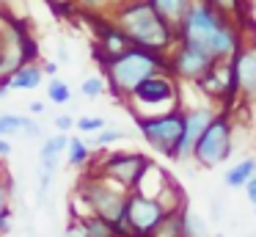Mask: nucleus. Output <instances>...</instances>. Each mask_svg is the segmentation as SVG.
Listing matches in <instances>:
<instances>
[{"mask_svg":"<svg viewBox=\"0 0 256 237\" xmlns=\"http://www.w3.org/2000/svg\"><path fill=\"white\" fill-rule=\"evenodd\" d=\"M42 75H44V69H42L36 61H34V64H22L6 80V86L8 88H17V91H34V88L42 86Z\"/></svg>","mask_w":256,"mask_h":237,"instance_id":"4468645a","label":"nucleus"},{"mask_svg":"<svg viewBox=\"0 0 256 237\" xmlns=\"http://www.w3.org/2000/svg\"><path fill=\"white\" fill-rule=\"evenodd\" d=\"M232 135H234L232 119H228L226 113H215V119L210 121V127H206L204 135L198 138V143H196L193 160L201 168H215V165L226 163L232 149H234Z\"/></svg>","mask_w":256,"mask_h":237,"instance_id":"0eeeda50","label":"nucleus"},{"mask_svg":"<svg viewBox=\"0 0 256 237\" xmlns=\"http://www.w3.org/2000/svg\"><path fill=\"white\" fill-rule=\"evenodd\" d=\"M149 3L154 6L157 14H160L168 25L176 28L179 22H182V17L188 14V9H190V3H193V0H149Z\"/></svg>","mask_w":256,"mask_h":237,"instance_id":"dca6fc26","label":"nucleus"},{"mask_svg":"<svg viewBox=\"0 0 256 237\" xmlns=\"http://www.w3.org/2000/svg\"><path fill=\"white\" fill-rule=\"evenodd\" d=\"M64 237H88L86 234V223L80 218H69L66 229H64Z\"/></svg>","mask_w":256,"mask_h":237,"instance_id":"c85d7f7f","label":"nucleus"},{"mask_svg":"<svg viewBox=\"0 0 256 237\" xmlns=\"http://www.w3.org/2000/svg\"><path fill=\"white\" fill-rule=\"evenodd\" d=\"M44 110V102H30V113H42Z\"/></svg>","mask_w":256,"mask_h":237,"instance_id":"e433bc0d","label":"nucleus"},{"mask_svg":"<svg viewBox=\"0 0 256 237\" xmlns=\"http://www.w3.org/2000/svg\"><path fill=\"white\" fill-rule=\"evenodd\" d=\"M96 36H100V42H96V61H100V64H105V61L116 58V55H122L124 50L132 47L130 39L118 31L116 22H105V25L96 31Z\"/></svg>","mask_w":256,"mask_h":237,"instance_id":"ddd939ff","label":"nucleus"},{"mask_svg":"<svg viewBox=\"0 0 256 237\" xmlns=\"http://www.w3.org/2000/svg\"><path fill=\"white\" fill-rule=\"evenodd\" d=\"M105 91H108V80L102 75H91V77H86V80L80 83V94H83L86 99H96Z\"/></svg>","mask_w":256,"mask_h":237,"instance_id":"4be33fe9","label":"nucleus"},{"mask_svg":"<svg viewBox=\"0 0 256 237\" xmlns=\"http://www.w3.org/2000/svg\"><path fill=\"white\" fill-rule=\"evenodd\" d=\"M176 39L182 44L198 47L210 55L212 61H226L234 58L242 42V28L223 17L218 9H212L206 0H193L188 14L176 25Z\"/></svg>","mask_w":256,"mask_h":237,"instance_id":"f257e3e1","label":"nucleus"},{"mask_svg":"<svg viewBox=\"0 0 256 237\" xmlns=\"http://www.w3.org/2000/svg\"><path fill=\"white\" fill-rule=\"evenodd\" d=\"M12 193H14V179L8 176V171L0 165V212H6L12 204Z\"/></svg>","mask_w":256,"mask_h":237,"instance_id":"a878e982","label":"nucleus"},{"mask_svg":"<svg viewBox=\"0 0 256 237\" xmlns=\"http://www.w3.org/2000/svg\"><path fill=\"white\" fill-rule=\"evenodd\" d=\"M105 127H108V121L102 116H80V119H74V130H80V132H100Z\"/></svg>","mask_w":256,"mask_h":237,"instance_id":"cd10ccee","label":"nucleus"},{"mask_svg":"<svg viewBox=\"0 0 256 237\" xmlns=\"http://www.w3.org/2000/svg\"><path fill=\"white\" fill-rule=\"evenodd\" d=\"M182 237H210L206 220L201 218L196 209H190V207L182 209Z\"/></svg>","mask_w":256,"mask_h":237,"instance_id":"a211bd4d","label":"nucleus"},{"mask_svg":"<svg viewBox=\"0 0 256 237\" xmlns=\"http://www.w3.org/2000/svg\"><path fill=\"white\" fill-rule=\"evenodd\" d=\"M105 72L108 88L116 94L118 99L127 102V97L152 75L168 72V53H154V50H144V47H130L122 55L105 61L102 64Z\"/></svg>","mask_w":256,"mask_h":237,"instance_id":"7ed1b4c3","label":"nucleus"},{"mask_svg":"<svg viewBox=\"0 0 256 237\" xmlns=\"http://www.w3.org/2000/svg\"><path fill=\"white\" fill-rule=\"evenodd\" d=\"M42 69H44L47 75H56V72H58V64H56V61H47V64L42 66Z\"/></svg>","mask_w":256,"mask_h":237,"instance_id":"c9c22d12","label":"nucleus"},{"mask_svg":"<svg viewBox=\"0 0 256 237\" xmlns=\"http://www.w3.org/2000/svg\"><path fill=\"white\" fill-rule=\"evenodd\" d=\"M234 66V80H237V91L245 99L256 97V50L254 47H240L237 55L232 58Z\"/></svg>","mask_w":256,"mask_h":237,"instance_id":"f8f14e48","label":"nucleus"},{"mask_svg":"<svg viewBox=\"0 0 256 237\" xmlns=\"http://www.w3.org/2000/svg\"><path fill=\"white\" fill-rule=\"evenodd\" d=\"M113 22L118 31L130 39V44L154 53H171V47L179 42L176 28L168 25L149 0H124L113 11Z\"/></svg>","mask_w":256,"mask_h":237,"instance_id":"f03ea898","label":"nucleus"},{"mask_svg":"<svg viewBox=\"0 0 256 237\" xmlns=\"http://www.w3.org/2000/svg\"><path fill=\"white\" fill-rule=\"evenodd\" d=\"M83 223H86V234L88 237H116V226L102 220V218H96V215L86 218Z\"/></svg>","mask_w":256,"mask_h":237,"instance_id":"5701e85b","label":"nucleus"},{"mask_svg":"<svg viewBox=\"0 0 256 237\" xmlns=\"http://www.w3.org/2000/svg\"><path fill=\"white\" fill-rule=\"evenodd\" d=\"M66 154H69V165H74V168H83V165L88 163V157H91V149L86 146L80 138H69Z\"/></svg>","mask_w":256,"mask_h":237,"instance_id":"aec40b11","label":"nucleus"},{"mask_svg":"<svg viewBox=\"0 0 256 237\" xmlns=\"http://www.w3.org/2000/svg\"><path fill=\"white\" fill-rule=\"evenodd\" d=\"M58 61H69V53H66V44L58 42Z\"/></svg>","mask_w":256,"mask_h":237,"instance_id":"f704fd0d","label":"nucleus"},{"mask_svg":"<svg viewBox=\"0 0 256 237\" xmlns=\"http://www.w3.org/2000/svg\"><path fill=\"white\" fill-rule=\"evenodd\" d=\"M8 231H12V209L0 212V237L8 234Z\"/></svg>","mask_w":256,"mask_h":237,"instance_id":"2f4dec72","label":"nucleus"},{"mask_svg":"<svg viewBox=\"0 0 256 237\" xmlns=\"http://www.w3.org/2000/svg\"><path fill=\"white\" fill-rule=\"evenodd\" d=\"M3 3H6V0H0V6H3Z\"/></svg>","mask_w":256,"mask_h":237,"instance_id":"ea45409f","label":"nucleus"},{"mask_svg":"<svg viewBox=\"0 0 256 237\" xmlns=\"http://www.w3.org/2000/svg\"><path fill=\"white\" fill-rule=\"evenodd\" d=\"M152 237H182V212H171L162 218Z\"/></svg>","mask_w":256,"mask_h":237,"instance_id":"412c9836","label":"nucleus"},{"mask_svg":"<svg viewBox=\"0 0 256 237\" xmlns=\"http://www.w3.org/2000/svg\"><path fill=\"white\" fill-rule=\"evenodd\" d=\"M196 86L204 91V97H210L212 102H226L232 105L234 97H237V80H234V66H232V58L226 61H215L212 69L201 77Z\"/></svg>","mask_w":256,"mask_h":237,"instance_id":"9d476101","label":"nucleus"},{"mask_svg":"<svg viewBox=\"0 0 256 237\" xmlns=\"http://www.w3.org/2000/svg\"><path fill=\"white\" fill-rule=\"evenodd\" d=\"M254 209H256V207H254Z\"/></svg>","mask_w":256,"mask_h":237,"instance_id":"79ce46f5","label":"nucleus"},{"mask_svg":"<svg viewBox=\"0 0 256 237\" xmlns=\"http://www.w3.org/2000/svg\"><path fill=\"white\" fill-rule=\"evenodd\" d=\"M47 97L56 105H66L69 97H72V88H69L61 77H50V83H47Z\"/></svg>","mask_w":256,"mask_h":237,"instance_id":"b1692460","label":"nucleus"},{"mask_svg":"<svg viewBox=\"0 0 256 237\" xmlns=\"http://www.w3.org/2000/svg\"><path fill=\"white\" fill-rule=\"evenodd\" d=\"M212 64L215 61L204 50L190 47V44H182V42H176L171 47V53H168V72H171V77L184 80V83H198L212 69Z\"/></svg>","mask_w":256,"mask_h":237,"instance_id":"6e6552de","label":"nucleus"},{"mask_svg":"<svg viewBox=\"0 0 256 237\" xmlns=\"http://www.w3.org/2000/svg\"><path fill=\"white\" fill-rule=\"evenodd\" d=\"M8 154H12V141L0 138V157H8Z\"/></svg>","mask_w":256,"mask_h":237,"instance_id":"72a5a7b5","label":"nucleus"},{"mask_svg":"<svg viewBox=\"0 0 256 237\" xmlns=\"http://www.w3.org/2000/svg\"><path fill=\"white\" fill-rule=\"evenodd\" d=\"M245 196H248V201L256 207V174L250 176V179H248V185H245Z\"/></svg>","mask_w":256,"mask_h":237,"instance_id":"473e14b6","label":"nucleus"},{"mask_svg":"<svg viewBox=\"0 0 256 237\" xmlns=\"http://www.w3.org/2000/svg\"><path fill=\"white\" fill-rule=\"evenodd\" d=\"M74 193L83 198L88 212L96 215V218L108 220V223H113V226L124 218V204H127L130 190H124L118 182H113V179H108V176H102L94 171L91 176H86V179L80 182V187Z\"/></svg>","mask_w":256,"mask_h":237,"instance_id":"20e7f679","label":"nucleus"},{"mask_svg":"<svg viewBox=\"0 0 256 237\" xmlns=\"http://www.w3.org/2000/svg\"><path fill=\"white\" fill-rule=\"evenodd\" d=\"M206 3L218 9L223 17H228L232 22H237L240 28L250 22V0H206Z\"/></svg>","mask_w":256,"mask_h":237,"instance_id":"2eb2a0df","label":"nucleus"},{"mask_svg":"<svg viewBox=\"0 0 256 237\" xmlns=\"http://www.w3.org/2000/svg\"><path fill=\"white\" fill-rule=\"evenodd\" d=\"M256 174V157H245L240 160V163H234L232 168L226 171V176H223V182H226V187H245L248 185V179Z\"/></svg>","mask_w":256,"mask_h":237,"instance_id":"f3484780","label":"nucleus"},{"mask_svg":"<svg viewBox=\"0 0 256 237\" xmlns=\"http://www.w3.org/2000/svg\"><path fill=\"white\" fill-rule=\"evenodd\" d=\"M122 3H124V0H122Z\"/></svg>","mask_w":256,"mask_h":237,"instance_id":"a19ab883","label":"nucleus"},{"mask_svg":"<svg viewBox=\"0 0 256 237\" xmlns=\"http://www.w3.org/2000/svg\"><path fill=\"white\" fill-rule=\"evenodd\" d=\"M152 160L144 157V154H138V152H113V154H108V157L100 163L96 174L118 182L124 190H132L135 182L140 179V174H144V168Z\"/></svg>","mask_w":256,"mask_h":237,"instance_id":"1a4fd4ad","label":"nucleus"},{"mask_svg":"<svg viewBox=\"0 0 256 237\" xmlns=\"http://www.w3.org/2000/svg\"><path fill=\"white\" fill-rule=\"evenodd\" d=\"M22 132H25L28 138H39V135H42V127L36 124L34 119H25V124H22Z\"/></svg>","mask_w":256,"mask_h":237,"instance_id":"7c9ffc66","label":"nucleus"},{"mask_svg":"<svg viewBox=\"0 0 256 237\" xmlns=\"http://www.w3.org/2000/svg\"><path fill=\"white\" fill-rule=\"evenodd\" d=\"M124 138H127V132H124V130H118V127H105V130L96 132L94 143L100 149H108V146H113L116 141H124Z\"/></svg>","mask_w":256,"mask_h":237,"instance_id":"bb28decb","label":"nucleus"},{"mask_svg":"<svg viewBox=\"0 0 256 237\" xmlns=\"http://www.w3.org/2000/svg\"><path fill=\"white\" fill-rule=\"evenodd\" d=\"M66 146H69V135H66V132H58V135L47 138V141L42 143L39 160H42V157H61V154L66 152Z\"/></svg>","mask_w":256,"mask_h":237,"instance_id":"6ab92c4d","label":"nucleus"},{"mask_svg":"<svg viewBox=\"0 0 256 237\" xmlns=\"http://www.w3.org/2000/svg\"><path fill=\"white\" fill-rule=\"evenodd\" d=\"M22 124H25V116H20V113H0V138H8V135L22 132Z\"/></svg>","mask_w":256,"mask_h":237,"instance_id":"393cba45","label":"nucleus"},{"mask_svg":"<svg viewBox=\"0 0 256 237\" xmlns=\"http://www.w3.org/2000/svg\"><path fill=\"white\" fill-rule=\"evenodd\" d=\"M56 130L58 132H66L69 135V130H74V116H69V113H61V116H56Z\"/></svg>","mask_w":256,"mask_h":237,"instance_id":"c756f323","label":"nucleus"},{"mask_svg":"<svg viewBox=\"0 0 256 237\" xmlns=\"http://www.w3.org/2000/svg\"><path fill=\"white\" fill-rule=\"evenodd\" d=\"M6 91H8V86L6 83H0V97H6Z\"/></svg>","mask_w":256,"mask_h":237,"instance_id":"4c0bfd02","label":"nucleus"},{"mask_svg":"<svg viewBox=\"0 0 256 237\" xmlns=\"http://www.w3.org/2000/svg\"><path fill=\"white\" fill-rule=\"evenodd\" d=\"M215 119V110L210 105H201V108H190L184 110V130H182V141L176 146V154L174 160L176 163H184V160L193 157V149L198 143V138L204 135V130L210 127V121Z\"/></svg>","mask_w":256,"mask_h":237,"instance_id":"9b49d317","label":"nucleus"},{"mask_svg":"<svg viewBox=\"0 0 256 237\" xmlns=\"http://www.w3.org/2000/svg\"><path fill=\"white\" fill-rule=\"evenodd\" d=\"M135 124H138L144 141L154 152L174 160L176 146L182 141V130H184V108L168 110V113H160V116H144V119H135Z\"/></svg>","mask_w":256,"mask_h":237,"instance_id":"423d86ee","label":"nucleus"},{"mask_svg":"<svg viewBox=\"0 0 256 237\" xmlns=\"http://www.w3.org/2000/svg\"><path fill=\"white\" fill-rule=\"evenodd\" d=\"M130 110L135 113V119H144V116H160L168 110L182 108L179 105V86L176 77H171V72H160V75H152L135 88L127 97Z\"/></svg>","mask_w":256,"mask_h":237,"instance_id":"39448f33","label":"nucleus"},{"mask_svg":"<svg viewBox=\"0 0 256 237\" xmlns=\"http://www.w3.org/2000/svg\"><path fill=\"white\" fill-rule=\"evenodd\" d=\"M83 3H86V6H100L102 0H83Z\"/></svg>","mask_w":256,"mask_h":237,"instance_id":"58836bf2","label":"nucleus"}]
</instances>
